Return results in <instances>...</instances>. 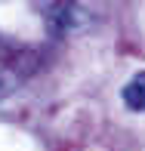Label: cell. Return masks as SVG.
Masks as SVG:
<instances>
[{
  "label": "cell",
  "instance_id": "cell-1",
  "mask_svg": "<svg viewBox=\"0 0 145 151\" xmlns=\"http://www.w3.org/2000/svg\"><path fill=\"white\" fill-rule=\"evenodd\" d=\"M37 65H40V59L31 46L6 43L0 37V99L16 93L22 86V80L37 71Z\"/></svg>",
  "mask_w": 145,
  "mask_h": 151
},
{
  "label": "cell",
  "instance_id": "cell-2",
  "mask_svg": "<svg viewBox=\"0 0 145 151\" xmlns=\"http://www.w3.org/2000/svg\"><path fill=\"white\" fill-rule=\"evenodd\" d=\"M120 99L130 111H145V74H136L127 86L120 90Z\"/></svg>",
  "mask_w": 145,
  "mask_h": 151
}]
</instances>
